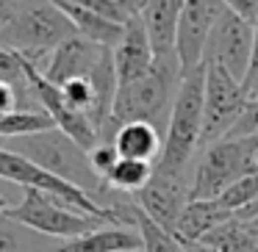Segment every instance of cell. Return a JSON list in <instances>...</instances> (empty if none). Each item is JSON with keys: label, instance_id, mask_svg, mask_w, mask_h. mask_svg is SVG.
Here are the masks:
<instances>
[{"label": "cell", "instance_id": "cell-1", "mask_svg": "<svg viewBox=\"0 0 258 252\" xmlns=\"http://www.w3.org/2000/svg\"><path fill=\"white\" fill-rule=\"evenodd\" d=\"M180 78H183V72H180L178 58H169V61H156L150 75H145L142 80L119 86L117 97H114L108 141L114 139L119 125H128V122H147L161 136H167L172 106L180 89Z\"/></svg>", "mask_w": 258, "mask_h": 252}, {"label": "cell", "instance_id": "cell-2", "mask_svg": "<svg viewBox=\"0 0 258 252\" xmlns=\"http://www.w3.org/2000/svg\"><path fill=\"white\" fill-rule=\"evenodd\" d=\"M203 114H206V64L180 78L169 128L164 136V152L156 163L158 172L191 175L195 155L203 141Z\"/></svg>", "mask_w": 258, "mask_h": 252}, {"label": "cell", "instance_id": "cell-3", "mask_svg": "<svg viewBox=\"0 0 258 252\" xmlns=\"http://www.w3.org/2000/svg\"><path fill=\"white\" fill-rule=\"evenodd\" d=\"M73 36H78L75 25L58 9V3H17L12 23L0 31V47L45 69L47 58Z\"/></svg>", "mask_w": 258, "mask_h": 252}, {"label": "cell", "instance_id": "cell-4", "mask_svg": "<svg viewBox=\"0 0 258 252\" xmlns=\"http://www.w3.org/2000/svg\"><path fill=\"white\" fill-rule=\"evenodd\" d=\"M250 175H258V136L214 141L195 158L191 200H219L233 183Z\"/></svg>", "mask_w": 258, "mask_h": 252}, {"label": "cell", "instance_id": "cell-5", "mask_svg": "<svg viewBox=\"0 0 258 252\" xmlns=\"http://www.w3.org/2000/svg\"><path fill=\"white\" fill-rule=\"evenodd\" d=\"M6 216L12 222L23 224V227L34 230V233L45 235V238H61V241L81 238V235L106 224L100 219L86 216V213L70 208L67 202L56 200V197L45 194V191H36V189H25L20 205H12Z\"/></svg>", "mask_w": 258, "mask_h": 252}, {"label": "cell", "instance_id": "cell-6", "mask_svg": "<svg viewBox=\"0 0 258 252\" xmlns=\"http://www.w3.org/2000/svg\"><path fill=\"white\" fill-rule=\"evenodd\" d=\"M0 180H9V183L20 186L23 191L25 189L45 191V194L67 202L70 208L86 213V216H95V219H100V222H106V224H117V227H128L117 211H108V208L97 205L86 191L75 189L73 183H67V180H61V178H56V175L39 169L34 161H28V158L17 155V152L6 150V147H0Z\"/></svg>", "mask_w": 258, "mask_h": 252}, {"label": "cell", "instance_id": "cell-7", "mask_svg": "<svg viewBox=\"0 0 258 252\" xmlns=\"http://www.w3.org/2000/svg\"><path fill=\"white\" fill-rule=\"evenodd\" d=\"M247 95L241 83L222 67L206 64V114H203V141L200 150L214 141H222L233 130L247 108Z\"/></svg>", "mask_w": 258, "mask_h": 252}, {"label": "cell", "instance_id": "cell-8", "mask_svg": "<svg viewBox=\"0 0 258 252\" xmlns=\"http://www.w3.org/2000/svg\"><path fill=\"white\" fill-rule=\"evenodd\" d=\"M252 42H255V28L250 23L233 14L228 9V3L222 6V14L214 23V31L208 36L206 45V64L222 67L225 72H230L236 80H244L247 69H250L252 58Z\"/></svg>", "mask_w": 258, "mask_h": 252}, {"label": "cell", "instance_id": "cell-9", "mask_svg": "<svg viewBox=\"0 0 258 252\" xmlns=\"http://www.w3.org/2000/svg\"><path fill=\"white\" fill-rule=\"evenodd\" d=\"M134 202L150 222L172 233L180 213L191 202V175H167L156 169L150 183L134 194Z\"/></svg>", "mask_w": 258, "mask_h": 252}, {"label": "cell", "instance_id": "cell-10", "mask_svg": "<svg viewBox=\"0 0 258 252\" xmlns=\"http://www.w3.org/2000/svg\"><path fill=\"white\" fill-rule=\"evenodd\" d=\"M222 6L225 3H217V0H186L183 3L178 23V45H175L183 75L206 64V45L214 31V23L222 14Z\"/></svg>", "mask_w": 258, "mask_h": 252}, {"label": "cell", "instance_id": "cell-11", "mask_svg": "<svg viewBox=\"0 0 258 252\" xmlns=\"http://www.w3.org/2000/svg\"><path fill=\"white\" fill-rule=\"evenodd\" d=\"M108 47H100V45H92V42L81 39V36H73L67 39L50 58H47L45 75L53 86H64L70 80H81V78H92L100 61L106 58Z\"/></svg>", "mask_w": 258, "mask_h": 252}, {"label": "cell", "instance_id": "cell-12", "mask_svg": "<svg viewBox=\"0 0 258 252\" xmlns=\"http://www.w3.org/2000/svg\"><path fill=\"white\" fill-rule=\"evenodd\" d=\"M111 56H114V72H117L119 86L136 83L145 75H150V69L156 67V53H153L150 39H147L142 14L125 25V34L119 39V45L111 50Z\"/></svg>", "mask_w": 258, "mask_h": 252}, {"label": "cell", "instance_id": "cell-13", "mask_svg": "<svg viewBox=\"0 0 258 252\" xmlns=\"http://www.w3.org/2000/svg\"><path fill=\"white\" fill-rule=\"evenodd\" d=\"M183 3L180 0H147L142 9V23H145L147 39L156 53V61H169L178 58L175 45H178V23Z\"/></svg>", "mask_w": 258, "mask_h": 252}, {"label": "cell", "instance_id": "cell-14", "mask_svg": "<svg viewBox=\"0 0 258 252\" xmlns=\"http://www.w3.org/2000/svg\"><path fill=\"white\" fill-rule=\"evenodd\" d=\"M56 3L70 17V23L75 25V34L81 39L92 42V45H100V47H108V50H114L119 45V39L125 34V25H117L111 20L95 14L92 9L84 6V0H56Z\"/></svg>", "mask_w": 258, "mask_h": 252}, {"label": "cell", "instance_id": "cell-15", "mask_svg": "<svg viewBox=\"0 0 258 252\" xmlns=\"http://www.w3.org/2000/svg\"><path fill=\"white\" fill-rule=\"evenodd\" d=\"M111 144L117 147V155L125 161H142L156 166L164 152V136L147 122H128L117 128Z\"/></svg>", "mask_w": 258, "mask_h": 252}, {"label": "cell", "instance_id": "cell-16", "mask_svg": "<svg viewBox=\"0 0 258 252\" xmlns=\"http://www.w3.org/2000/svg\"><path fill=\"white\" fill-rule=\"evenodd\" d=\"M230 219H233V213L225 211L217 200H191L186 211L180 213L172 235L180 244H197V241H203V235H208Z\"/></svg>", "mask_w": 258, "mask_h": 252}, {"label": "cell", "instance_id": "cell-17", "mask_svg": "<svg viewBox=\"0 0 258 252\" xmlns=\"http://www.w3.org/2000/svg\"><path fill=\"white\" fill-rule=\"evenodd\" d=\"M142 235L136 227H117V224H103L81 238L58 244V252H139Z\"/></svg>", "mask_w": 258, "mask_h": 252}, {"label": "cell", "instance_id": "cell-18", "mask_svg": "<svg viewBox=\"0 0 258 252\" xmlns=\"http://www.w3.org/2000/svg\"><path fill=\"white\" fill-rule=\"evenodd\" d=\"M197 244L208 246V249H214V252H252L258 244V238L250 233L247 222H241V219L233 216L230 222L219 224L217 230L203 235V241H197Z\"/></svg>", "mask_w": 258, "mask_h": 252}, {"label": "cell", "instance_id": "cell-19", "mask_svg": "<svg viewBox=\"0 0 258 252\" xmlns=\"http://www.w3.org/2000/svg\"><path fill=\"white\" fill-rule=\"evenodd\" d=\"M153 175H156V166L153 163H142V161H125V158H119L117 163H114V169L108 172L106 178V186L111 191H117V194H139L142 189H145L147 183L153 180Z\"/></svg>", "mask_w": 258, "mask_h": 252}, {"label": "cell", "instance_id": "cell-20", "mask_svg": "<svg viewBox=\"0 0 258 252\" xmlns=\"http://www.w3.org/2000/svg\"><path fill=\"white\" fill-rule=\"evenodd\" d=\"M0 252H58V246H50L45 235L3 216L0 219Z\"/></svg>", "mask_w": 258, "mask_h": 252}, {"label": "cell", "instance_id": "cell-21", "mask_svg": "<svg viewBox=\"0 0 258 252\" xmlns=\"http://www.w3.org/2000/svg\"><path fill=\"white\" fill-rule=\"evenodd\" d=\"M136 230H139V235H142V249L145 252H186L183 244H180L172 233H167V230L158 227L156 222H150V219L139 211V205H136Z\"/></svg>", "mask_w": 258, "mask_h": 252}, {"label": "cell", "instance_id": "cell-22", "mask_svg": "<svg viewBox=\"0 0 258 252\" xmlns=\"http://www.w3.org/2000/svg\"><path fill=\"white\" fill-rule=\"evenodd\" d=\"M255 200H258V175H250V178L233 183L217 202L225 208V211L233 213V216H239V213L247 211V208H250Z\"/></svg>", "mask_w": 258, "mask_h": 252}, {"label": "cell", "instance_id": "cell-23", "mask_svg": "<svg viewBox=\"0 0 258 252\" xmlns=\"http://www.w3.org/2000/svg\"><path fill=\"white\" fill-rule=\"evenodd\" d=\"M89 161H92V169L97 172V178L106 183V178H108V172L114 169V163L119 161V155H117V147L111 144V141H100V144L95 147V150L89 152Z\"/></svg>", "mask_w": 258, "mask_h": 252}, {"label": "cell", "instance_id": "cell-24", "mask_svg": "<svg viewBox=\"0 0 258 252\" xmlns=\"http://www.w3.org/2000/svg\"><path fill=\"white\" fill-rule=\"evenodd\" d=\"M14 111H39V108L31 106L14 86L0 80V117H9V114H14Z\"/></svg>", "mask_w": 258, "mask_h": 252}, {"label": "cell", "instance_id": "cell-25", "mask_svg": "<svg viewBox=\"0 0 258 252\" xmlns=\"http://www.w3.org/2000/svg\"><path fill=\"white\" fill-rule=\"evenodd\" d=\"M247 100H258V25H255V42H252V58H250V69H247L244 80H241Z\"/></svg>", "mask_w": 258, "mask_h": 252}, {"label": "cell", "instance_id": "cell-26", "mask_svg": "<svg viewBox=\"0 0 258 252\" xmlns=\"http://www.w3.org/2000/svg\"><path fill=\"white\" fill-rule=\"evenodd\" d=\"M228 9L233 14H239L244 23H250L252 28L258 25V0H230Z\"/></svg>", "mask_w": 258, "mask_h": 252}, {"label": "cell", "instance_id": "cell-27", "mask_svg": "<svg viewBox=\"0 0 258 252\" xmlns=\"http://www.w3.org/2000/svg\"><path fill=\"white\" fill-rule=\"evenodd\" d=\"M14 12H17V3H9V0H0V31L12 23Z\"/></svg>", "mask_w": 258, "mask_h": 252}, {"label": "cell", "instance_id": "cell-28", "mask_svg": "<svg viewBox=\"0 0 258 252\" xmlns=\"http://www.w3.org/2000/svg\"><path fill=\"white\" fill-rule=\"evenodd\" d=\"M255 216H258V200L252 202V205L247 208V211H241V213H239V216H236V219H241V222H250V219H255Z\"/></svg>", "mask_w": 258, "mask_h": 252}, {"label": "cell", "instance_id": "cell-29", "mask_svg": "<svg viewBox=\"0 0 258 252\" xmlns=\"http://www.w3.org/2000/svg\"><path fill=\"white\" fill-rule=\"evenodd\" d=\"M183 249L186 252H214V249H208V246H203V244H183Z\"/></svg>", "mask_w": 258, "mask_h": 252}, {"label": "cell", "instance_id": "cell-30", "mask_svg": "<svg viewBox=\"0 0 258 252\" xmlns=\"http://www.w3.org/2000/svg\"><path fill=\"white\" fill-rule=\"evenodd\" d=\"M9 208H12V205H9V200H6L3 194H0V219H3V216L9 213Z\"/></svg>", "mask_w": 258, "mask_h": 252}, {"label": "cell", "instance_id": "cell-31", "mask_svg": "<svg viewBox=\"0 0 258 252\" xmlns=\"http://www.w3.org/2000/svg\"><path fill=\"white\" fill-rule=\"evenodd\" d=\"M247 227H250V233L258 238V216H255V219H250V222H247Z\"/></svg>", "mask_w": 258, "mask_h": 252}, {"label": "cell", "instance_id": "cell-32", "mask_svg": "<svg viewBox=\"0 0 258 252\" xmlns=\"http://www.w3.org/2000/svg\"><path fill=\"white\" fill-rule=\"evenodd\" d=\"M252 252H258V244H255V249H252Z\"/></svg>", "mask_w": 258, "mask_h": 252}, {"label": "cell", "instance_id": "cell-33", "mask_svg": "<svg viewBox=\"0 0 258 252\" xmlns=\"http://www.w3.org/2000/svg\"><path fill=\"white\" fill-rule=\"evenodd\" d=\"M139 252H145V249H139Z\"/></svg>", "mask_w": 258, "mask_h": 252}]
</instances>
